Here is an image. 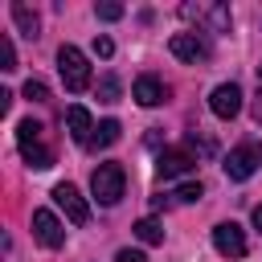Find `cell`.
<instances>
[{
    "mask_svg": "<svg viewBox=\"0 0 262 262\" xmlns=\"http://www.w3.org/2000/svg\"><path fill=\"white\" fill-rule=\"evenodd\" d=\"M98 94H102V102H119V82L106 74V78H102V86H98Z\"/></svg>",
    "mask_w": 262,
    "mask_h": 262,
    "instance_id": "44dd1931",
    "label": "cell"
},
{
    "mask_svg": "<svg viewBox=\"0 0 262 262\" xmlns=\"http://www.w3.org/2000/svg\"><path fill=\"white\" fill-rule=\"evenodd\" d=\"M201 192H205V188H201V180H188V184H180L172 196H176L180 205H188V201H201Z\"/></svg>",
    "mask_w": 262,
    "mask_h": 262,
    "instance_id": "d6986e66",
    "label": "cell"
},
{
    "mask_svg": "<svg viewBox=\"0 0 262 262\" xmlns=\"http://www.w3.org/2000/svg\"><path fill=\"white\" fill-rule=\"evenodd\" d=\"M250 115H254V123H258V127H262V94H258V98H254V102H250Z\"/></svg>",
    "mask_w": 262,
    "mask_h": 262,
    "instance_id": "cb8c5ba5",
    "label": "cell"
},
{
    "mask_svg": "<svg viewBox=\"0 0 262 262\" xmlns=\"http://www.w3.org/2000/svg\"><path fill=\"white\" fill-rule=\"evenodd\" d=\"M119 135H123L119 119H102V123L94 127V135H90V143H86V147H111V143H119Z\"/></svg>",
    "mask_w": 262,
    "mask_h": 262,
    "instance_id": "9a60e30c",
    "label": "cell"
},
{
    "mask_svg": "<svg viewBox=\"0 0 262 262\" xmlns=\"http://www.w3.org/2000/svg\"><path fill=\"white\" fill-rule=\"evenodd\" d=\"M66 127H70V139H74V143H82V147H86V143H90V135H94V119H90V111H86V106H78V102L66 111Z\"/></svg>",
    "mask_w": 262,
    "mask_h": 262,
    "instance_id": "4fadbf2b",
    "label": "cell"
},
{
    "mask_svg": "<svg viewBox=\"0 0 262 262\" xmlns=\"http://www.w3.org/2000/svg\"><path fill=\"white\" fill-rule=\"evenodd\" d=\"M115 262H147V258H143V250H119Z\"/></svg>",
    "mask_w": 262,
    "mask_h": 262,
    "instance_id": "603a6c76",
    "label": "cell"
},
{
    "mask_svg": "<svg viewBox=\"0 0 262 262\" xmlns=\"http://www.w3.org/2000/svg\"><path fill=\"white\" fill-rule=\"evenodd\" d=\"M213 246L225 258H246V233H242V225L237 221H221L213 229Z\"/></svg>",
    "mask_w": 262,
    "mask_h": 262,
    "instance_id": "9c48e42d",
    "label": "cell"
},
{
    "mask_svg": "<svg viewBox=\"0 0 262 262\" xmlns=\"http://www.w3.org/2000/svg\"><path fill=\"white\" fill-rule=\"evenodd\" d=\"M258 164H262V143H237L229 156H225V176L229 180H250L254 172H258Z\"/></svg>",
    "mask_w": 262,
    "mask_h": 262,
    "instance_id": "277c9868",
    "label": "cell"
},
{
    "mask_svg": "<svg viewBox=\"0 0 262 262\" xmlns=\"http://www.w3.org/2000/svg\"><path fill=\"white\" fill-rule=\"evenodd\" d=\"M135 237H139L143 246H160V242H164V225H160L156 217H143V221H135Z\"/></svg>",
    "mask_w": 262,
    "mask_h": 262,
    "instance_id": "2e32d148",
    "label": "cell"
},
{
    "mask_svg": "<svg viewBox=\"0 0 262 262\" xmlns=\"http://www.w3.org/2000/svg\"><path fill=\"white\" fill-rule=\"evenodd\" d=\"M33 237L45 246V250H57L66 242V225L49 213V209H33Z\"/></svg>",
    "mask_w": 262,
    "mask_h": 262,
    "instance_id": "52a82bcc",
    "label": "cell"
},
{
    "mask_svg": "<svg viewBox=\"0 0 262 262\" xmlns=\"http://www.w3.org/2000/svg\"><path fill=\"white\" fill-rule=\"evenodd\" d=\"M192 168H196V160H192V151H184V147H164L160 160H156V176H160V180L188 176Z\"/></svg>",
    "mask_w": 262,
    "mask_h": 262,
    "instance_id": "8992f818",
    "label": "cell"
},
{
    "mask_svg": "<svg viewBox=\"0 0 262 262\" xmlns=\"http://www.w3.org/2000/svg\"><path fill=\"white\" fill-rule=\"evenodd\" d=\"M123 188H127V172H123V164L106 160V164H98V168L90 172V192H94L98 205H119V201H123Z\"/></svg>",
    "mask_w": 262,
    "mask_h": 262,
    "instance_id": "7a4b0ae2",
    "label": "cell"
},
{
    "mask_svg": "<svg viewBox=\"0 0 262 262\" xmlns=\"http://www.w3.org/2000/svg\"><path fill=\"white\" fill-rule=\"evenodd\" d=\"M94 12H98V20H119V16H123V4L102 0V4H94Z\"/></svg>",
    "mask_w": 262,
    "mask_h": 262,
    "instance_id": "ffe728a7",
    "label": "cell"
},
{
    "mask_svg": "<svg viewBox=\"0 0 262 262\" xmlns=\"http://www.w3.org/2000/svg\"><path fill=\"white\" fill-rule=\"evenodd\" d=\"M94 53H98V57H111V53H115L111 37H94Z\"/></svg>",
    "mask_w": 262,
    "mask_h": 262,
    "instance_id": "7402d4cb",
    "label": "cell"
},
{
    "mask_svg": "<svg viewBox=\"0 0 262 262\" xmlns=\"http://www.w3.org/2000/svg\"><path fill=\"white\" fill-rule=\"evenodd\" d=\"M258 78H262V66H258Z\"/></svg>",
    "mask_w": 262,
    "mask_h": 262,
    "instance_id": "484cf974",
    "label": "cell"
},
{
    "mask_svg": "<svg viewBox=\"0 0 262 262\" xmlns=\"http://www.w3.org/2000/svg\"><path fill=\"white\" fill-rule=\"evenodd\" d=\"M254 225H258V229H262V205H258V209H254Z\"/></svg>",
    "mask_w": 262,
    "mask_h": 262,
    "instance_id": "d4e9b609",
    "label": "cell"
},
{
    "mask_svg": "<svg viewBox=\"0 0 262 262\" xmlns=\"http://www.w3.org/2000/svg\"><path fill=\"white\" fill-rule=\"evenodd\" d=\"M53 201L66 209V217H70L74 225H86V221H90V205L82 201V192H78L74 184H66V180H61V184L53 188Z\"/></svg>",
    "mask_w": 262,
    "mask_h": 262,
    "instance_id": "8fae6325",
    "label": "cell"
},
{
    "mask_svg": "<svg viewBox=\"0 0 262 262\" xmlns=\"http://www.w3.org/2000/svg\"><path fill=\"white\" fill-rule=\"evenodd\" d=\"M180 12L188 20H209V33H229V25H233V16H229L225 4H184Z\"/></svg>",
    "mask_w": 262,
    "mask_h": 262,
    "instance_id": "ba28073f",
    "label": "cell"
},
{
    "mask_svg": "<svg viewBox=\"0 0 262 262\" xmlns=\"http://www.w3.org/2000/svg\"><path fill=\"white\" fill-rule=\"evenodd\" d=\"M209 111H213L217 119H233V115L242 111V86H237V82H221V86L209 94Z\"/></svg>",
    "mask_w": 262,
    "mask_h": 262,
    "instance_id": "30bf717a",
    "label": "cell"
},
{
    "mask_svg": "<svg viewBox=\"0 0 262 262\" xmlns=\"http://www.w3.org/2000/svg\"><path fill=\"white\" fill-rule=\"evenodd\" d=\"M25 98H29V102H49V86L37 82V78H29V82H25Z\"/></svg>",
    "mask_w": 262,
    "mask_h": 262,
    "instance_id": "ac0fdd59",
    "label": "cell"
},
{
    "mask_svg": "<svg viewBox=\"0 0 262 262\" xmlns=\"http://www.w3.org/2000/svg\"><path fill=\"white\" fill-rule=\"evenodd\" d=\"M57 70H61L66 90L82 94V90L90 86V61H86V53H82L78 45H61V49H57Z\"/></svg>",
    "mask_w": 262,
    "mask_h": 262,
    "instance_id": "3957f363",
    "label": "cell"
},
{
    "mask_svg": "<svg viewBox=\"0 0 262 262\" xmlns=\"http://www.w3.org/2000/svg\"><path fill=\"white\" fill-rule=\"evenodd\" d=\"M168 49H172V57H180V61H188V66H196V61H209V41L201 37V33H172V41H168Z\"/></svg>",
    "mask_w": 262,
    "mask_h": 262,
    "instance_id": "5b68a950",
    "label": "cell"
},
{
    "mask_svg": "<svg viewBox=\"0 0 262 262\" xmlns=\"http://www.w3.org/2000/svg\"><path fill=\"white\" fill-rule=\"evenodd\" d=\"M0 70H16V49H12L8 33H0Z\"/></svg>",
    "mask_w": 262,
    "mask_h": 262,
    "instance_id": "e0dca14e",
    "label": "cell"
},
{
    "mask_svg": "<svg viewBox=\"0 0 262 262\" xmlns=\"http://www.w3.org/2000/svg\"><path fill=\"white\" fill-rule=\"evenodd\" d=\"M12 20H16V29H20L29 41H33V37H41V16H37L29 4H20V0H16V4H12Z\"/></svg>",
    "mask_w": 262,
    "mask_h": 262,
    "instance_id": "5bb4252c",
    "label": "cell"
},
{
    "mask_svg": "<svg viewBox=\"0 0 262 262\" xmlns=\"http://www.w3.org/2000/svg\"><path fill=\"white\" fill-rule=\"evenodd\" d=\"M16 143H20V156L29 160V168H49L53 164V151L45 147V127L37 119H20L16 123Z\"/></svg>",
    "mask_w": 262,
    "mask_h": 262,
    "instance_id": "6da1fadb",
    "label": "cell"
},
{
    "mask_svg": "<svg viewBox=\"0 0 262 262\" xmlns=\"http://www.w3.org/2000/svg\"><path fill=\"white\" fill-rule=\"evenodd\" d=\"M131 98H135L139 106H160V102L168 98V86H164L160 78L143 74V78H135V86H131Z\"/></svg>",
    "mask_w": 262,
    "mask_h": 262,
    "instance_id": "7c38bea8",
    "label": "cell"
}]
</instances>
